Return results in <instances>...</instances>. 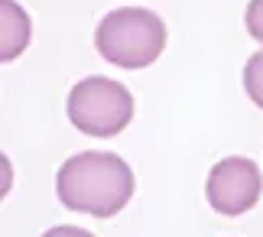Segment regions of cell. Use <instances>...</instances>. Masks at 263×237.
Masks as SVG:
<instances>
[{
    "mask_svg": "<svg viewBox=\"0 0 263 237\" xmlns=\"http://www.w3.org/2000/svg\"><path fill=\"white\" fill-rule=\"evenodd\" d=\"M95 49L101 59L120 68H146L166 49L163 16L143 7H120L95 29Z\"/></svg>",
    "mask_w": 263,
    "mask_h": 237,
    "instance_id": "cell-2",
    "label": "cell"
},
{
    "mask_svg": "<svg viewBox=\"0 0 263 237\" xmlns=\"http://www.w3.org/2000/svg\"><path fill=\"white\" fill-rule=\"evenodd\" d=\"M244 23H247V33L263 43V0H250L247 4V13H244Z\"/></svg>",
    "mask_w": 263,
    "mask_h": 237,
    "instance_id": "cell-7",
    "label": "cell"
},
{
    "mask_svg": "<svg viewBox=\"0 0 263 237\" xmlns=\"http://www.w3.org/2000/svg\"><path fill=\"white\" fill-rule=\"evenodd\" d=\"M68 120L88 137H117L134 120V95L114 78L91 75L68 91Z\"/></svg>",
    "mask_w": 263,
    "mask_h": 237,
    "instance_id": "cell-3",
    "label": "cell"
},
{
    "mask_svg": "<svg viewBox=\"0 0 263 237\" xmlns=\"http://www.w3.org/2000/svg\"><path fill=\"white\" fill-rule=\"evenodd\" d=\"M244 91L257 107H263V52H254L244 65Z\"/></svg>",
    "mask_w": 263,
    "mask_h": 237,
    "instance_id": "cell-6",
    "label": "cell"
},
{
    "mask_svg": "<svg viewBox=\"0 0 263 237\" xmlns=\"http://www.w3.org/2000/svg\"><path fill=\"white\" fill-rule=\"evenodd\" d=\"M263 192V176L257 169V162H250L244 156H228L211 166L208 182H205V195L208 205L218 214L237 218V214L250 211L257 205Z\"/></svg>",
    "mask_w": 263,
    "mask_h": 237,
    "instance_id": "cell-4",
    "label": "cell"
},
{
    "mask_svg": "<svg viewBox=\"0 0 263 237\" xmlns=\"http://www.w3.org/2000/svg\"><path fill=\"white\" fill-rule=\"evenodd\" d=\"M29 36H33L29 13L16 0H0V59L13 62L29 46Z\"/></svg>",
    "mask_w": 263,
    "mask_h": 237,
    "instance_id": "cell-5",
    "label": "cell"
},
{
    "mask_svg": "<svg viewBox=\"0 0 263 237\" xmlns=\"http://www.w3.org/2000/svg\"><path fill=\"white\" fill-rule=\"evenodd\" d=\"M55 192L68 211L110 218L134 195V169L117 153H78L59 166Z\"/></svg>",
    "mask_w": 263,
    "mask_h": 237,
    "instance_id": "cell-1",
    "label": "cell"
},
{
    "mask_svg": "<svg viewBox=\"0 0 263 237\" xmlns=\"http://www.w3.org/2000/svg\"><path fill=\"white\" fill-rule=\"evenodd\" d=\"M43 237H95V234H88L85 228H72V224H59V228L46 231Z\"/></svg>",
    "mask_w": 263,
    "mask_h": 237,
    "instance_id": "cell-8",
    "label": "cell"
}]
</instances>
